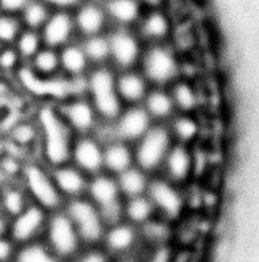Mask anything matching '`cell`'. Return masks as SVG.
<instances>
[{
	"mask_svg": "<svg viewBox=\"0 0 259 262\" xmlns=\"http://www.w3.org/2000/svg\"><path fill=\"white\" fill-rule=\"evenodd\" d=\"M38 128V152L43 164L49 168L67 164L71 158L72 130L63 119L60 109L53 105H43L35 112Z\"/></svg>",
	"mask_w": 259,
	"mask_h": 262,
	"instance_id": "obj_1",
	"label": "cell"
},
{
	"mask_svg": "<svg viewBox=\"0 0 259 262\" xmlns=\"http://www.w3.org/2000/svg\"><path fill=\"white\" fill-rule=\"evenodd\" d=\"M117 71L111 65L92 67L85 74V87L97 117L105 122H114L122 111V102L115 85Z\"/></svg>",
	"mask_w": 259,
	"mask_h": 262,
	"instance_id": "obj_2",
	"label": "cell"
},
{
	"mask_svg": "<svg viewBox=\"0 0 259 262\" xmlns=\"http://www.w3.org/2000/svg\"><path fill=\"white\" fill-rule=\"evenodd\" d=\"M139 71L155 87L171 85L180 78L181 60L169 43L146 45L139 62Z\"/></svg>",
	"mask_w": 259,
	"mask_h": 262,
	"instance_id": "obj_3",
	"label": "cell"
},
{
	"mask_svg": "<svg viewBox=\"0 0 259 262\" xmlns=\"http://www.w3.org/2000/svg\"><path fill=\"white\" fill-rule=\"evenodd\" d=\"M19 183L27 191L30 201L47 212L58 211L62 205L63 196L59 193L55 181L52 179L50 168L38 161H28L24 164Z\"/></svg>",
	"mask_w": 259,
	"mask_h": 262,
	"instance_id": "obj_4",
	"label": "cell"
},
{
	"mask_svg": "<svg viewBox=\"0 0 259 262\" xmlns=\"http://www.w3.org/2000/svg\"><path fill=\"white\" fill-rule=\"evenodd\" d=\"M62 261L74 259L81 252V238L65 211L49 212L41 238Z\"/></svg>",
	"mask_w": 259,
	"mask_h": 262,
	"instance_id": "obj_5",
	"label": "cell"
},
{
	"mask_svg": "<svg viewBox=\"0 0 259 262\" xmlns=\"http://www.w3.org/2000/svg\"><path fill=\"white\" fill-rule=\"evenodd\" d=\"M172 144V136L165 125H152L137 140L134 154V162L144 172H152L162 167L165 156Z\"/></svg>",
	"mask_w": 259,
	"mask_h": 262,
	"instance_id": "obj_6",
	"label": "cell"
},
{
	"mask_svg": "<svg viewBox=\"0 0 259 262\" xmlns=\"http://www.w3.org/2000/svg\"><path fill=\"white\" fill-rule=\"evenodd\" d=\"M109 43V65L115 71L137 68L144 45L134 28L112 27L106 33Z\"/></svg>",
	"mask_w": 259,
	"mask_h": 262,
	"instance_id": "obj_7",
	"label": "cell"
},
{
	"mask_svg": "<svg viewBox=\"0 0 259 262\" xmlns=\"http://www.w3.org/2000/svg\"><path fill=\"white\" fill-rule=\"evenodd\" d=\"M65 212L77 228L82 243L93 246L102 242L106 224L100 209L90 199L82 196L71 199L65 208Z\"/></svg>",
	"mask_w": 259,
	"mask_h": 262,
	"instance_id": "obj_8",
	"label": "cell"
},
{
	"mask_svg": "<svg viewBox=\"0 0 259 262\" xmlns=\"http://www.w3.org/2000/svg\"><path fill=\"white\" fill-rule=\"evenodd\" d=\"M47 216L49 212L46 209L31 202L23 212L15 215L8 221L6 234L13 240L16 246L41 240L47 224Z\"/></svg>",
	"mask_w": 259,
	"mask_h": 262,
	"instance_id": "obj_9",
	"label": "cell"
},
{
	"mask_svg": "<svg viewBox=\"0 0 259 262\" xmlns=\"http://www.w3.org/2000/svg\"><path fill=\"white\" fill-rule=\"evenodd\" d=\"M146 196L150 199L156 215H161L166 221L180 218L184 209L183 194L176 187L174 183L166 179H155L149 181Z\"/></svg>",
	"mask_w": 259,
	"mask_h": 262,
	"instance_id": "obj_10",
	"label": "cell"
},
{
	"mask_svg": "<svg viewBox=\"0 0 259 262\" xmlns=\"http://www.w3.org/2000/svg\"><path fill=\"white\" fill-rule=\"evenodd\" d=\"M174 24L171 15L164 8L159 9H144L134 31L140 37L143 45H161L168 43L172 34Z\"/></svg>",
	"mask_w": 259,
	"mask_h": 262,
	"instance_id": "obj_11",
	"label": "cell"
},
{
	"mask_svg": "<svg viewBox=\"0 0 259 262\" xmlns=\"http://www.w3.org/2000/svg\"><path fill=\"white\" fill-rule=\"evenodd\" d=\"M77 38L105 34L111 28L100 0H82L72 11Z\"/></svg>",
	"mask_w": 259,
	"mask_h": 262,
	"instance_id": "obj_12",
	"label": "cell"
},
{
	"mask_svg": "<svg viewBox=\"0 0 259 262\" xmlns=\"http://www.w3.org/2000/svg\"><path fill=\"white\" fill-rule=\"evenodd\" d=\"M112 124L114 137L125 143L137 142L141 136L152 127V118L143 106H131L121 111Z\"/></svg>",
	"mask_w": 259,
	"mask_h": 262,
	"instance_id": "obj_13",
	"label": "cell"
},
{
	"mask_svg": "<svg viewBox=\"0 0 259 262\" xmlns=\"http://www.w3.org/2000/svg\"><path fill=\"white\" fill-rule=\"evenodd\" d=\"M40 36L46 48L59 50L77 38L72 12L68 11H52L46 24L41 27Z\"/></svg>",
	"mask_w": 259,
	"mask_h": 262,
	"instance_id": "obj_14",
	"label": "cell"
},
{
	"mask_svg": "<svg viewBox=\"0 0 259 262\" xmlns=\"http://www.w3.org/2000/svg\"><path fill=\"white\" fill-rule=\"evenodd\" d=\"M71 158L84 174H99L103 169V144L90 134L80 136L71 147ZM70 158V159H71Z\"/></svg>",
	"mask_w": 259,
	"mask_h": 262,
	"instance_id": "obj_15",
	"label": "cell"
},
{
	"mask_svg": "<svg viewBox=\"0 0 259 262\" xmlns=\"http://www.w3.org/2000/svg\"><path fill=\"white\" fill-rule=\"evenodd\" d=\"M140 238V233L137 227L130 223H117L112 226H107L105 234L102 238V243L105 246V252L111 256H127L136 249Z\"/></svg>",
	"mask_w": 259,
	"mask_h": 262,
	"instance_id": "obj_16",
	"label": "cell"
},
{
	"mask_svg": "<svg viewBox=\"0 0 259 262\" xmlns=\"http://www.w3.org/2000/svg\"><path fill=\"white\" fill-rule=\"evenodd\" d=\"M60 114L70 128L75 133H80L81 136L90 134L96 131L97 127V114L94 111L93 105L87 99H71L65 103L63 107H59Z\"/></svg>",
	"mask_w": 259,
	"mask_h": 262,
	"instance_id": "obj_17",
	"label": "cell"
},
{
	"mask_svg": "<svg viewBox=\"0 0 259 262\" xmlns=\"http://www.w3.org/2000/svg\"><path fill=\"white\" fill-rule=\"evenodd\" d=\"M193 167H195L193 154L188 149L187 144H171L164 162H162L165 174L164 179L174 183V184L184 183L191 176Z\"/></svg>",
	"mask_w": 259,
	"mask_h": 262,
	"instance_id": "obj_18",
	"label": "cell"
},
{
	"mask_svg": "<svg viewBox=\"0 0 259 262\" xmlns=\"http://www.w3.org/2000/svg\"><path fill=\"white\" fill-rule=\"evenodd\" d=\"M50 172L62 196H68L74 199L82 196L87 190V184H89L87 174H84L74 164H62L58 167L50 168Z\"/></svg>",
	"mask_w": 259,
	"mask_h": 262,
	"instance_id": "obj_19",
	"label": "cell"
},
{
	"mask_svg": "<svg viewBox=\"0 0 259 262\" xmlns=\"http://www.w3.org/2000/svg\"><path fill=\"white\" fill-rule=\"evenodd\" d=\"M85 191L89 193L90 201L100 211L121 205V193L118 189L117 179H114L111 174H96L93 179L89 180Z\"/></svg>",
	"mask_w": 259,
	"mask_h": 262,
	"instance_id": "obj_20",
	"label": "cell"
},
{
	"mask_svg": "<svg viewBox=\"0 0 259 262\" xmlns=\"http://www.w3.org/2000/svg\"><path fill=\"white\" fill-rule=\"evenodd\" d=\"M111 28H134L139 23L143 6L137 0H100Z\"/></svg>",
	"mask_w": 259,
	"mask_h": 262,
	"instance_id": "obj_21",
	"label": "cell"
},
{
	"mask_svg": "<svg viewBox=\"0 0 259 262\" xmlns=\"http://www.w3.org/2000/svg\"><path fill=\"white\" fill-rule=\"evenodd\" d=\"M115 85L121 102L134 105L141 102L149 92V83L137 68L117 71Z\"/></svg>",
	"mask_w": 259,
	"mask_h": 262,
	"instance_id": "obj_22",
	"label": "cell"
},
{
	"mask_svg": "<svg viewBox=\"0 0 259 262\" xmlns=\"http://www.w3.org/2000/svg\"><path fill=\"white\" fill-rule=\"evenodd\" d=\"M58 52L60 74H65L70 78L85 77V74L92 68L78 38L65 45L63 48L59 49Z\"/></svg>",
	"mask_w": 259,
	"mask_h": 262,
	"instance_id": "obj_23",
	"label": "cell"
},
{
	"mask_svg": "<svg viewBox=\"0 0 259 262\" xmlns=\"http://www.w3.org/2000/svg\"><path fill=\"white\" fill-rule=\"evenodd\" d=\"M25 67L30 70L31 75L37 80L46 81V80L56 78L60 74L59 52L56 49L43 46L31 59L25 63Z\"/></svg>",
	"mask_w": 259,
	"mask_h": 262,
	"instance_id": "obj_24",
	"label": "cell"
},
{
	"mask_svg": "<svg viewBox=\"0 0 259 262\" xmlns=\"http://www.w3.org/2000/svg\"><path fill=\"white\" fill-rule=\"evenodd\" d=\"M134 162V154L128 143L122 140H109L103 146V168L111 174H119Z\"/></svg>",
	"mask_w": 259,
	"mask_h": 262,
	"instance_id": "obj_25",
	"label": "cell"
},
{
	"mask_svg": "<svg viewBox=\"0 0 259 262\" xmlns=\"http://www.w3.org/2000/svg\"><path fill=\"white\" fill-rule=\"evenodd\" d=\"M9 143L21 150V152H31L38 149V128L34 119H19L13 122L8 131Z\"/></svg>",
	"mask_w": 259,
	"mask_h": 262,
	"instance_id": "obj_26",
	"label": "cell"
},
{
	"mask_svg": "<svg viewBox=\"0 0 259 262\" xmlns=\"http://www.w3.org/2000/svg\"><path fill=\"white\" fill-rule=\"evenodd\" d=\"M143 107L149 114V117L156 121H166L174 115L177 109L174 106L169 90L165 87H153L149 89L146 97L143 99Z\"/></svg>",
	"mask_w": 259,
	"mask_h": 262,
	"instance_id": "obj_27",
	"label": "cell"
},
{
	"mask_svg": "<svg viewBox=\"0 0 259 262\" xmlns=\"http://www.w3.org/2000/svg\"><path fill=\"white\" fill-rule=\"evenodd\" d=\"M31 203L27 191L24 190L23 184L19 181H8L2 186V196H0V212L8 220L15 215L23 212L24 209Z\"/></svg>",
	"mask_w": 259,
	"mask_h": 262,
	"instance_id": "obj_28",
	"label": "cell"
},
{
	"mask_svg": "<svg viewBox=\"0 0 259 262\" xmlns=\"http://www.w3.org/2000/svg\"><path fill=\"white\" fill-rule=\"evenodd\" d=\"M149 181L150 180L147 179V172H144L139 167H133V165L124 169L122 172H119L117 177L119 193H121V196H125L127 199L146 194Z\"/></svg>",
	"mask_w": 259,
	"mask_h": 262,
	"instance_id": "obj_29",
	"label": "cell"
},
{
	"mask_svg": "<svg viewBox=\"0 0 259 262\" xmlns=\"http://www.w3.org/2000/svg\"><path fill=\"white\" fill-rule=\"evenodd\" d=\"M122 214L127 218L130 224L133 226H143L147 221L156 216V211L153 208L150 199L146 194L130 198L122 205Z\"/></svg>",
	"mask_w": 259,
	"mask_h": 262,
	"instance_id": "obj_30",
	"label": "cell"
},
{
	"mask_svg": "<svg viewBox=\"0 0 259 262\" xmlns=\"http://www.w3.org/2000/svg\"><path fill=\"white\" fill-rule=\"evenodd\" d=\"M12 262H63L43 240L21 245L15 250Z\"/></svg>",
	"mask_w": 259,
	"mask_h": 262,
	"instance_id": "obj_31",
	"label": "cell"
},
{
	"mask_svg": "<svg viewBox=\"0 0 259 262\" xmlns=\"http://www.w3.org/2000/svg\"><path fill=\"white\" fill-rule=\"evenodd\" d=\"M169 95L172 97L174 106L183 114L193 112L199 103V95L195 89V85L187 80H176L171 84Z\"/></svg>",
	"mask_w": 259,
	"mask_h": 262,
	"instance_id": "obj_32",
	"label": "cell"
},
{
	"mask_svg": "<svg viewBox=\"0 0 259 262\" xmlns=\"http://www.w3.org/2000/svg\"><path fill=\"white\" fill-rule=\"evenodd\" d=\"M78 40H80V45H81L82 50L92 67L109 65V43H107L106 33L105 34L81 37Z\"/></svg>",
	"mask_w": 259,
	"mask_h": 262,
	"instance_id": "obj_33",
	"label": "cell"
},
{
	"mask_svg": "<svg viewBox=\"0 0 259 262\" xmlns=\"http://www.w3.org/2000/svg\"><path fill=\"white\" fill-rule=\"evenodd\" d=\"M50 13H52V9L41 0H31L18 16L21 19L24 28L40 31L41 27L46 24Z\"/></svg>",
	"mask_w": 259,
	"mask_h": 262,
	"instance_id": "obj_34",
	"label": "cell"
},
{
	"mask_svg": "<svg viewBox=\"0 0 259 262\" xmlns=\"http://www.w3.org/2000/svg\"><path fill=\"white\" fill-rule=\"evenodd\" d=\"M169 133H171L172 139H176L178 143L188 144L199 134V122L191 115L183 114V115L174 118L171 127H169Z\"/></svg>",
	"mask_w": 259,
	"mask_h": 262,
	"instance_id": "obj_35",
	"label": "cell"
},
{
	"mask_svg": "<svg viewBox=\"0 0 259 262\" xmlns=\"http://www.w3.org/2000/svg\"><path fill=\"white\" fill-rule=\"evenodd\" d=\"M43 46L45 45H43L41 36H40V31L28 30V28H24L21 34L18 36V38L13 43V48L16 49V52L19 53L24 63H27L31 59Z\"/></svg>",
	"mask_w": 259,
	"mask_h": 262,
	"instance_id": "obj_36",
	"label": "cell"
},
{
	"mask_svg": "<svg viewBox=\"0 0 259 262\" xmlns=\"http://www.w3.org/2000/svg\"><path fill=\"white\" fill-rule=\"evenodd\" d=\"M23 30L18 15L0 12V46H12Z\"/></svg>",
	"mask_w": 259,
	"mask_h": 262,
	"instance_id": "obj_37",
	"label": "cell"
},
{
	"mask_svg": "<svg viewBox=\"0 0 259 262\" xmlns=\"http://www.w3.org/2000/svg\"><path fill=\"white\" fill-rule=\"evenodd\" d=\"M25 161L11 150L0 152V174L8 181H19Z\"/></svg>",
	"mask_w": 259,
	"mask_h": 262,
	"instance_id": "obj_38",
	"label": "cell"
},
{
	"mask_svg": "<svg viewBox=\"0 0 259 262\" xmlns=\"http://www.w3.org/2000/svg\"><path fill=\"white\" fill-rule=\"evenodd\" d=\"M25 67L16 49L12 46H0V74L11 75L16 74L21 68Z\"/></svg>",
	"mask_w": 259,
	"mask_h": 262,
	"instance_id": "obj_39",
	"label": "cell"
},
{
	"mask_svg": "<svg viewBox=\"0 0 259 262\" xmlns=\"http://www.w3.org/2000/svg\"><path fill=\"white\" fill-rule=\"evenodd\" d=\"M71 262H109V255L102 249H92L80 252Z\"/></svg>",
	"mask_w": 259,
	"mask_h": 262,
	"instance_id": "obj_40",
	"label": "cell"
},
{
	"mask_svg": "<svg viewBox=\"0 0 259 262\" xmlns=\"http://www.w3.org/2000/svg\"><path fill=\"white\" fill-rule=\"evenodd\" d=\"M16 248L8 234H0V262H12Z\"/></svg>",
	"mask_w": 259,
	"mask_h": 262,
	"instance_id": "obj_41",
	"label": "cell"
},
{
	"mask_svg": "<svg viewBox=\"0 0 259 262\" xmlns=\"http://www.w3.org/2000/svg\"><path fill=\"white\" fill-rule=\"evenodd\" d=\"M31 0H0V12L19 15Z\"/></svg>",
	"mask_w": 259,
	"mask_h": 262,
	"instance_id": "obj_42",
	"label": "cell"
},
{
	"mask_svg": "<svg viewBox=\"0 0 259 262\" xmlns=\"http://www.w3.org/2000/svg\"><path fill=\"white\" fill-rule=\"evenodd\" d=\"M52 11H68L72 12L82 0H41Z\"/></svg>",
	"mask_w": 259,
	"mask_h": 262,
	"instance_id": "obj_43",
	"label": "cell"
},
{
	"mask_svg": "<svg viewBox=\"0 0 259 262\" xmlns=\"http://www.w3.org/2000/svg\"><path fill=\"white\" fill-rule=\"evenodd\" d=\"M171 259L172 256L169 253V248L161 245V246H153L149 258L144 262H171Z\"/></svg>",
	"mask_w": 259,
	"mask_h": 262,
	"instance_id": "obj_44",
	"label": "cell"
},
{
	"mask_svg": "<svg viewBox=\"0 0 259 262\" xmlns=\"http://www.w3.org/2000/svg\"><path fill=\"white\" fill-rule=\"evenodd\" d=\"M143 6V9H159L164 8L166 0H137Z\"/></svg>",
	"mask_w": 259,
	"mask_h": 262,
	"instance_id": "obj_45",
	"label": "cell"
},
{
	"mask_svg": "<svg viewBox=\"0 0 259 262\" xmlns=\"http://www.w3.org/2000/svg\"><path fill=\"white\" fill-rule=\"evenodd\" d=\"M118 262H143L139 258H134V256H131V255H127V256H122L121 259Z\"/></svg>",
	"mask_w": 259,
	"mask_h": 262,
	"instance_id": "obj_46",
	"label": "cell"
},
{
	"mask_svg": "<svg viewBox=\"0 0 259 262\" xmlns=\"http://www.w3.org/2000/svg\"><path fill=\"white\" fill-rule=\"evenodd\" d=\"M2 186H3V184H0V196H2Z\"/></svg>",
	"mask_w": 259,
	"mask_h": 262,
	"instance_id": "obj_47",
	"label": "cell"
}]
</instances>
